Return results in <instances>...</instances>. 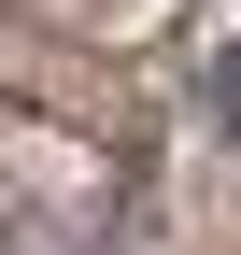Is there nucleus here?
Segmentation results:
<instances>
[{
	"label": "nucleus",
	"mask_w": 241,
	"mask_h": 255,
	"mask_svg": "<svg viewBox=\"0 0 241 255\" xmlns=\"http://www.w3.org/2000/svg\"><path fill=\"white\" fill-rule=\"evenodd\" d=\"M199 100H213V114H227V128H241V43H227V57H213V71H199Z\"/></svg>",
	"instance_id": "nucleus-1"
}]
</instances>
